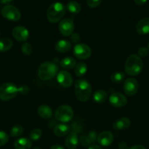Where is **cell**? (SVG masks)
Wrapping results in <instances>:
<instances>
[{"label": "cell", "mask_w": 149, "mask_h": 149, "mask_svg": "<svg viewBox=\"0 0 149 149\" xmlns=\"http://www.w3.org/2000/svg\"><path fill=\"white\" fill-rule=\"evenodd\" d=\"M92 89L90 83L86 79H78L74 83V93L77 100L86 102L91 95Z\"/></svg>", "instance_id": "1"}, {"label": "cell", "mask_w": 149, "mask_h": 149, "mask_svg": "<svg viewBox=\"0 0 149 149\" xmlns=\"http://www.w3.org/2000/svg\"><path fill=\"white\" fill-rule=\"evenodd\" d=\"M143 61L137 55H131L127 58L125 63V71L129 76H137L143 69Z\"/></svg>", "instance_id": "2"}, {"label": "cell", "mask_w": 149, "mask_h": 149, "mask_svg": "<svg viewBox=\"0 0 149 149\" xmlns=\"http://www.w3.org/2000/svg\"><path fill=\"white\" fill-rule=\"evenodd\" d=\"M58 65L53 62H45L39 65L37 74L39 78L42 81L51 79L56 75L58 72Z\"/></svg>", "instance_id": "3"}, {"label": "cell", "mask_w": 149, "mask_h": 149, "mask_svg": "<svg viewBox=\"0 0 149 149\" xmlns=\"http://www.w3.org/2000/svg\"><path fill=\"white\" fill-rule=\"evenodd\" d=\"M66 8L61 2H54L50 5L47 11L48 21L52 23H58L62 19L65 14Z\"/></svg>", "instance_id": "4"}, {"label": "cell", "mask_w": 149, "mask_h": 149, "mask_svg": "<svg viewBox=\"0 0 149 149\" xmlns=\"http://www.w3.org/2000/svg\"><path fill=\"white\" fill-rule=\"evenodd\" d=\"M18 93V88L15 84L10 82L4 83L0 87V100L3 101L11 100Z\"/></svg>", "instance_id": "5"}, {"label": "cell", "mask_w": 149, "mask_h": 149, "mask_svg": "<svg viewBox=\"0 0 149 149\" xmlns=\"http://www.w3.org/2000/svg\"><path fill=\"white\" fill-rule=\"evenodd\" d=\"M74 116V111L70 106L67 105H62L56 110L55 117L62 123L70 122Z\"/></svg>", "instance_id": "6"}, {"label": "cell", "mask_w": 149, "mask_h": 149, "mask_svg": "<svg viewBox=\"0 0 149 149\" xmlns=\"http://www.w3.org/2000/svg\"><path fill=\"white\" fill-rule=\"evenodd\" d=\"M1 15L4 18L11 21H18L21 17V14L18 9L11 4H7L3 7Z\"/></svg>", "instance_id": "7"}, {"label": "cell", "mask_w": 149, "mask_h": 149, "mask_svg": "<svg viewBox=\"0 0 149 149\" xmlns=\"http://www.w3.org/2000/svg\"><path fill=\"white\" fill-rule=\"evenodd\" d=\"M73 54L78 59H88L91 55V49L85 44H77L73 49Z\"/></svg>", "instance_id": "8"}, {"label": "cell", "mask_w": 149, "mask_h": 149, "mask_svg": "<svg viewBox=\"0 0 149 149\" xmlns=\"http://www.w3.org/2000/svg\"><path fill=\"white\" fill-rule=\"evenodd\" d=\"M74 28V22L72 19L70 18H65L61 20L59 23V26H58L60 33L64 36H70L73 33Z\"/></svg>", "instance_id": "9"}, {"label": "cell", "mask_w": 149, "mask_h": 149, "mask_svg": "<svg viewBox=\"0 0 149 149\" xmlns=\"http://www.w3.org/2000/svg\"><path fill=\"white\" fill-rule=\"evenodd\" d=\"M138 82L134 78H129L125 81L124 84V90L128 96H133L138 90Z\"/></svg>", "instance_id": "10"}, {"label": "cell", "mask_w": 149, "mask_h": 149, "mask_svg": "<svg viewBox=\"0 0 149 149\" xmlns=\"http://www.w3.org/2000/svg\"><path fill=\"white\" fill-rule=\"evenodd\" d=\"M57 81L64 88H68L72 84V77L69 72L66 71H61L57 74Z\"/></svg>", "instance_id": "11"}, {"label": "cell", "mask_w": 149, "mask_h": 149, "mask_svg": "<svg viewBox=\"0 0 149 149\" xmlns=\"http://www.w3.org/2000/svg\"><path fill=\"white\" fill-rule=\"evenodd\" d=\"M110 103L116 108L124 107L127 105V99L123 94L119 93H114L111 94L109 98Z\"/></svg>", "instance_id": "12"}, {"label": "cell", "mask_w": 149, "mask_h": 149, "mask_svg": "<svg viewBox=\"0 0 149 149\" xmlns=\"http://www.w3.org/2000/svg\"><path fill=\"white\" fill-rule=\"evenodd\" d=\"M13 36L18 42H26L29 37V32L25 27L21 26H16L13 29Z\"/></svg>", "instance_id": "13"}, {"label": "cell", "mask_w": 149, "mask_h": 149, "mask_svg": "<svg viewBox=\"0 0 149 149\" xmlns=\"http://www.w3.org/2000/svg\"><path fill=\"white\" fill-rule=\"evenodd\" d=\"M114 140L113 135L109 131H104L97 136V141L99 145L102 146H109L112 143Z\"/></svg>", "instance_id": "14"}, {"label": "cell", "mask_w": 149, "mask_h": 149, "mask_svg": "<svg viewBox=\"0 0 149 149\" xmlns=\"http://www.w3.org/2000/svg\"><path fill=\"white\" fill-rule=\"evenodd\" d=\"M137 32L140 35H145L149 33V18L145 17L141 19L136 26Z\"/></svg>", "instance_id": "15"}, {"label": "cell", "mask_w": 149, "mask_h": 149, "mask_svg": "<svg viewBox=\"0 0 149 149\" xmlns=\"http://www.w3.org/2000/svg\"><path fill=\"white\" fill-rule=\"evenodd\" d=\"M78 143V137L75 132H71L70 133H69L65 140V145L67 148L69 149H74L77 148Z\"/></svg>", "instance_id": "16"}, {"label": "cell", "mask_w": 149, "mask_h": 149, "mask_svg": "<svg viewBox=\"0 0 149 149\" xmlns=\"http://www.w3.org/2000/svg\"><path fill=\"white\" fill-rule=\"evenodd\" d=\"M131 125V121L127 117H122L115 121L112 125V127L115 130H122L128 129Z\"/></svg>", "instance_id": "17"}, {"label": "cell", "mask_w": 149, "mask_h": 149, "mask_svg": "<svg viewBox=\"0 0 149 149\" xmlns=\"http://www.w3.org/2000/svg\"><path fill=\"white\" fill-rule=\"evenodd\" d=\"M71 43L69 41L66 40V39H61V40L58 41L55 45V49L58 52H61V53L68 52L71 49Z\"/></svg>", "instance_id": "18"}, {"label": "cell", "mask_w": 149, "mask_h": 149, "mask_svg": "<svg viewBox=\"0 0 149 149\" xmlns=\"http://www.w3.org/2000/svg\"><path fill=\"white\" fill-rule=\"evenodd\" d=\"M32 146V141L26 138H18L14 143V147L15 149H30Z\"/></svg>", "instance_id": "19"}, {"label": "cell", "mask_w": 149, "mask_h": 149, "mask_svg": "<svg viewBox=\"0 0 149 149\" xmlns=\"http://www.w3.org/2000/svg\"><path fill=\"white\" fill-rule=\"evenodd\" d=\"M37 113L40 117L43 118V119H50L51 118L53 114L52 109L51 107L46 105H41L38 107Z\"/></svg>", "instance_id": "20"}, {"label": "cell", "mask_w": 149, "mask_h": 149, "mask_svg": "<svg viewBox=\"0 0 149 149\" xmlns=\"http://www.w3.org/2000/svg\"><path fill=\"white\" fill-rule=\"evenodd\" d=\"M70 126L66 124H59V125H57L56 126L54 127L53 132L55 134V135L58 137H63L65 136L66 135H67L70 131Z\"/></svg>", "instance_id": "21"}, {"label": "cell", "mask_w": 149, "mask_h": 149, "mask_svg": "<svg viewBox=\"0 0 149 149\" xmlns=\"http://www.w3.org/2000/svg\"><path fill=\"white\" fill-rule=\"evenodd\" d=\"M60 65L65 69H72L76 65V61L72 57H66L61 60Z\"/></svg>", "instance_id": "22"}, {"label": "cell", "mask_w": 149, "mask_h": 149, "mask_svg": "<svg viewBox=\"0 0 149 149\" xmlns=\"http://www.w3.org/2000/svg\"><path fill=\"white\" fill-rule=\"evenodd\" d=\"M108 98V93L102 90H96L93 95V99L96 103H102Z\"/></svg>", "instance_id": "23"}, {"label": "cell", "mask_w": 149, "mask_h": 149, "mask_svg": "<svg viewBox=\"0 0 149 149\" xmlns=\"http://www.w3.org/2000/svg\"><path fill=\"white\" fill-rule=\"evenodd\" d=\"M13 41L10 38H2L0 39V52H6L13 47Z\"/></svg>", "instance_id": "24"}, {"label": "cell", "mask_w": 149, "mask_h": 149, "mask_svg": "<svg viewBox=\"0 0 149 149\" xmlns=\"http://www.w3.org/2000/svg\"><path fill=\"white\" fill-rule=\"evenodd\" d=\"M88 66L85 63L81 62L77 63L74 68V74L77 77H83L87 72Z\"/></svg>", "instance_id": "25"}, {"label": "cell", "mask_w": 149, "mask_h": 149, "mask_svg": "<svg viewBox=\"0 0 149 149\" xmlns=\"http://www.w3.org/2000/svg\"><path fill=\"white\" fill-rule=\"evenodd\" d=\"M67 9L70 13H72V14H77L81 10V6L77 1H71L67 3Z\"/></svg>", "instance_id": "26"}, {"label": "cell", "mask_w": 149, "mask_h": 149, "mask_svg": "<svg viewBox=\"0 0 149 149\" xmlns=\"http://www.w3.org/2000/svg\"><path fill=\"white\" fill-rule=\"evenodd\" d=\"M125 79V74L123 72H119V71H116L112 74L110 77L111 81L115 84H118V83L122 82Z\"/></svg>", "instance_id": "27"}, {"label": "cell", "mask_w": 149, "mask_h": 149, "mask_svg": "<svg viewBox=\"0 0 149 149\" xmlns=\"http://www.w3.org/2000/svg\"><path fill=\"white\" fill-rule=\"evenodd\" d=\"M23 127L20 125H15V126L13 127L10 132V135L11 137L13 138H16V137H19L23 134Z\"/></svg>", "instance_id": "28"}, {"label": "cell", "mask_w": 149, "mask_h": 149, "mask_svg": "<svg viewBox=\"0 0 149 149\" xmlns=\"http://www.w3.org/2000/svg\"><path fill=\"white\" fill-rule=\"evenodd\" d=\"M42 130L39 128H35L33 130H32V132H30V135H29V137H30V139L34 141H38L39 139H40V138L42 137Z\"/></svg>", "instance_id": "29"}, {"label": "cell", "mask_w": 149, "mask_h": 149, "mask_svg": "<svg viewBox=\"0 0 149 149\" xmlns=\"http://www.w3.org/2000/svg\"><path fill=\"white\" fill-rule=\"evenodd\" d=\"M32 50H33V48H32V46L31 44L28 43V42H25V43L22 45L21 51L24 55H30L32 52Z\"/></svg>", "instance_id": "30"}, {"label": "cell", "mask_w": 149, "mask_h": 149, "mask_svg": "<svg viewBox=\"0 0 149 149\" xmlns=\"http://www.w3.org/2000/svg\"><path fill=\"white\" fill-rule=\"evenodd\" d=\"M79 142H80V144L84 147L91 146V144L92 143L91 141V140L89 139V137L85 136V135L81 136L80 138H79Z\"/></svg>", "instance_id": "31"}, {"label": "cell", "mask_w": 149, "mask_h": 149, "mask_svg": "<svg viewBox=\"0 0 149 149\" xmlns=\"http://www.w3.org/2000/svg\"><path fill=\"white\" fill-rule=\"evenodd\" d=\"M9 141V136L4 131H0V146L5 145Z\"/></svg>", "instance_id": "32"}, {"label": "cell", "mask_w": 149, "mask_h": 149, "mask_svg": "<svg viewBox=\"0 0 149 149\" xmlns=\"http://www.w3.org/2000/svg\"><path fill=\"white\" fill-rule=\"evenodd\" d=\"M102 2V0H86L87 5L91 8H96Z\"/></svg>", "instance_id": "33"}, {"label": "cell", "mask_w": 149, "mask_h": 149, "mask_svg": "<svg viewBox=\"0 0 149 149\" xmlns=\"http://www.w3.org/2000/svg\"><path fill=\"white\" fill-rule=\"evenodd\" d=\"M138 55L139 57H142V58H145L148 55L149 49L148 48L145 47H142L138 49Z\"/></svg>", "instance_id": "34"}, {"label": "cell", "mask_w": 149, "mask_h": 149, "mask_svg": "<svg viewBox=\"0 0 149 149\" xmlns=\"http://www.w3.org/2000/svg\"><path fill=\"white\" fill-rule=\"evenodd\" d=\"M71 40L73 43L77 44L80 42V36L77 33H72L71 34Z\"/></svg>", "instance_id": "35"}, {"label": "cell", "mask_w": 149, "mask_h": 149, "mask_svg": "<svg viewBox=\"0 0 149 149\" xmlns=\"http://www.w3.org/2000/svg\"><path fill=\"white\" fill-rule=\"evenodd\" d=\"M29 92V88L27 86H21L18 88V93L21 95H26Z\"/></svg>", "instance_id": "36"}, {"label": "cell", "mask_w": 149, "mask_h": 149, "mask_svg": "<svg viewBox=\"0 0 149 149\" xmlns=\"http://www.w3.org/2000/svg\"><path fill=\"white\" fill-rule=\"evenodd\" d=\"M87 136L89 137V139L91 140V143H94L95 141H96H96H97V135H96V132H93V131L89 132V134L87 135Z\"/></svg>", "instance_id": "37"}, {"label": "cell", "mask_w": 149, "mask_h": 149, "mask_svg": "<svg viewBox=\"0 0 149 149\" xmlns=\"http://www.w3.org/2000/svg\"><path fill=\"white\" fill-rule=\"evenodd\" d=\"M148 0H134V2L138 6H143L147 2Z\"/></svg>", "instance_id": "38"}, {"label": "cell", "mask_w": 149, "mask_h": 149, "mask_svg": "<svg viewBox=\"0 0 149 149\" xmlns=\"http://www.w3.org/2000/svg\"><path fill=\"white\" fill-rule=\"evenodd\" d=\"M118 148L119 149H127V145L126 143L121 142L118 144Z\"/></svg>", "instance_id": "39"}, {"label": "cell", "mask_w": 149, "mask_h": 149, "mask_svg": "<svg viewBox=\"0 0 149 149\" xmlns=\"http://www.w3.org/2000/svg\"><path fill=\"white\" fill-rule=\"evenodd\" d=\"M128 149H146V148L141 145H135L130 147V148H129Z\"/></svg>", "instance_id": "40"}, {"label": "cell", "mask_w": 149, "mask_h": 149, "mask_svg": "<svg viewBox=\"0 0 149 149\" xmlns=\"http://www.w3.org/2000/svg\"><path fill=\"white\" fill-rule=\"evenodd\" d=\"M51 149H64V148L61 146L58 145V144H55L51 147Z\"/></svg>", "instance_id": "41"}, {"label": "cell", "mask_w": 149, "mask_h": 149, "mask_svg": "<svg viewBox=\"0 0 149 149\" xmlns=\"http://www.w3.org/2000/svg\"><path fill=\"white\" fill-rule=\"evenodd\" d=\"M89 149H102L100 146L96 145H91V146L89 147Z\"/></svg>", "instance_id": "42"}, {"label": "cell", "mask_w": 149, "mask_h": 149, "mask_svg": "<svg viewBox=\"0 0 149 149\" xmlns=\"http://www.w3.org/2000/svg\"><path fill=\"white\" fill-rule=\"evenodd\" d=\"M13 0H0V2L2 3V4H7V3L10 2Z\"/></svg>", "instance_id": "43"}, {"label": "cell", "mask_w": 149, "mask_h": 149, "mask_svg": "<svg viewBox=\"0 0 149 149\" xmlns=\"http://www.w3.org/2000/svg\"><path fill=\"white\" fill-rule=\"evenodd\" d=\"M34 149H42V148H39V147H35V148H34Z\"/></svg>", "instance_id": "44"}, {"label": "cell", "mask_w": 149, "mask_h": 149, "mask_svg": "<svg viewBox=\"0 0 149 149\" xmlns=\"http://www.w3.org/2000/svg\"><path fill=\"white\" fill-rule=\"evenodd\" d=\"M148 49H149V42H148Z\"/></svg>", "instance_id": "45"}, {"label": "cell", "mask_w": 149, "mask_h": 149, "mask_svg": "<svg viewBox=\"0 0 149 149\" xmlns=\"http://www.w3.org/2000/svg\"><path fill=\"white\" fill-rule=\"evenodd\" d=\"M0 35H1V32H0Z\"/></svg>", "instance_id": "46"}]
</instances>
